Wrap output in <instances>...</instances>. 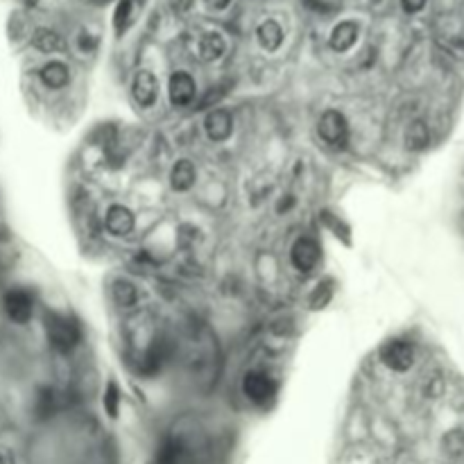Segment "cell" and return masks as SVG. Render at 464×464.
Wrapping results in <instances>:
<instances>
[{"label":"cell","mask_w":464,"mask_h":464,"mask_svg":"<svg viewBox=\"0 0 464 464\" xmlns=\"http://www.w3.org/2000/svg\"><path fill=\"white\" fill-rule=\"evenodd\" d=\"M329 299H331V283H320L317 290L313 292V297H311V306L313 308H324L326 304H329Z\"/></svg>","instance_id":"obj_22"},{"label":"cell","mask_w":464,"mask_h":464,"mask_svg":"<svg viewBox=\"0 0 464 464\" xmlns=\"http://www.w3.org/2000/svg\"><path fill=\"white\" fill-rule=\"evenodd\" d=\"M197 50H200V59H204V62H218V59L225 55L227 44L218 32H206L200 39Z\"/></svg>","instance_id":"obj_18"},{"label":"cell","mask_w":464,"mask_h":464,"mask_svg":"<svg viewBox=\"0 0 464 464\" xmlns=\"http://www.w3.org/2000/svg\"><path fill=\"white\" fill-rule=\"evenodd\" d=\"M37 3H39V0H25V5H28V7H34Z\"/></svg>","instance_id":"obj_27"},{"label":"cell","mask_w":464,"mask_h":464,"mask_svg":"<svg viewBox=\"0 0 464 464\" xmlns=\"http://www.w3.org/2000/svg\"><path fill=\"white\" fill-rule=\"evenodd\" d=\"M32 46L37 50H41V53H46V55H55V53H64L66 41L59 37L55 30L39 28V30H34V34H32Z\"/></svg>","instance_id":"obj_15"},{"label":"cell","mask_w":464,"mask_h":464,"mask_svg":"<svg viewBox=\"0 0 464 464\" xmlns=\"http://www.w3.org/2000/svg\"><path fill=\"white\" fill-rule=\"evenodd\" d=\"M322 259V249L317 245V240L302 236L295 240V245L290 247V263L292 268L302 274H311Z\"/></svg>","instance_id":"obj_4"},{"label":"cell","mask_w":464,"mask_h":464,"mask_svg":"<svg viewBox=\"0 0 464 464\" xmlns=\"http://www.w3.org/2000/svg\"><path fill=\"white\" fill-rule=\"evenodd\" d=\"M256 37H259V44L263 50H268V53H274V50H279L281 44H283V28L277 23V21H263L259 25V30H256Z\"/></svg>","instance_id":"obj_16"},{"label":"cell","mask_w":464,"mask_h":464,"mask_svg":"<svg viewBox=\"0 0 464 464\" xmlns=\"http://www.w3.org/2000/svg\"><path fill=\"white\" fill-rule=\"evenodd\" d=\"M243 394L254 406L265 408L277 397V383L265 372H247L243 378Z\"/></svg>","instance_id":"obj_3"},{"label":"cell","mask_w":464,"mask_h":464,"mask_svg":"<svg viewBox=\"0 0 464 464\" xmlns=\"http://www.w3.org/2000/svg\"><path fill=\"white\" fill-rule=\"evenodd\" d=\"M3 306H5L7 317H10L12 322L28 324L30 317H32V311H34V297L30 295L28 290L14 288L3 297Z\"/></svg>","instance_id":"obj_6"},{"label":"cell","mask_w":464,"mask_h":464,"mask_svg":"<svg viewBox=\"0 0 464 464\" xmlns=\"http://www.w3.org/2000/svg\"><path fill=\"white\" fill-rule=\"evenodd\" d=\"M168 93H170V105L173 107H188L197 96V84L188 73L177 71L170 77Z\"/></svg>","instance_id":"obj_9"},{"label":"cell","mask_w":464,"mask_h":464,"mask_svg":"<svg viewBox=\"0 0 464 464\" xmlns=\"http://www.w3.org/2000/svg\"><path fill=\"white\" fill-rule=\"evenodd\" d=\"M134 10H136L134 0H120V3H118L116 16H114V25H116V32L118 34H123L127 28H130V23L134 19Z\"/></svg>","instance_id":"obj_20"},{"label":"cell","mask_w":464,"mask_h":464,"mask_svg":"<svg viewBox=\"0 0 464 464\" xmlns=\"http://www.w3.org/2000/svg\"><path fill=\"white\" fill-rule=\"evenodd\" d=\"M39 77L48 89L59 91L71 82V71H68V66L62 62H50L39 71Z\"/></svg>","instance_id":"obj_14"},{"label":"cell","mask_w":464,"mask_h":464,"mask_svg":"<svg viewBox=\"0 0 464 464\" xmlns=\"http://www.w3.org/2000/svg\"><path fill=\"white\" fill-rule=\"evenodd\" d=\"M168 3H170V7H173L175 12L184 14V12H188V10H191L193 0H168Z\"/></svg>","instance_id":"obj_24"},{"label":"cell","mask_w":464,"mask_h":464,"mask_svg":"<svg viewBox=\"0 0 464 464\" xmlns=\"http://www.w3.org/2000/svg\"><path fill=\"white\" fill-rule=\"evenodd\" d=\"M428 141H431V132H428V125L424 120H412L406 130V148L412 152L424 150Z\"/></svg>","instance_id":"obj_19"},{"label":"cell","mask_w":464,"mask_h":464,"mask_svg":"<svg viewBox=\"0 0 464 464\" xmlns=\"http://www.w3.org/2000/svg\"><path fill=\"white\" fill-rule=\"evenodd\" d=\"M358 34H360L358 23L345 21V23H340V25H335L333 28L329 44H331V48L335 50V53H347V50H351L356 46Z\"/></svg>","instance_id":"obj_13"},{"label":"cell","mask_w":464,"mask_h":464,"mask_svg":"<svg viewBox=\"0 0 464 464\" xmlns=\"http://www.w3.org/2000/svg\"><path fill=\"white\" fill-rule=\"evenodd\" d=\"M401 5L408 14H417L426 7V0H401Z\"/></svg>","instance_id":"obj_23"},{"label":"cell","mask_w":464,"mask_h":464,"mask_svg":"<svg viewBox=\"0 0 464 464\" xmlns=\"http://www.w3.org/2000/svg\"><path fill=\"white\" fill-rule=\"evenodd\" d=\"M211 7H216V10H225V7L231 3V0H206Z\"/></svg>","instance_id":"obj_26"},{"label":"cell","mask_w":464,"mask_h":464,"mask_svg":"<svg viewBox=\"0 0 464 464\" xmlns=\"http://www.w3.org/2000/svg\"><path fill=\"white\" fill-rule=\"evenodd\" d=\"M157 464H186L188 462V446L179 437H166L154 455Z\"/></svg>","instance_id":"obj_11"},{"label":"cell","mask_w":464,"mask_h":464,"mask_svg":"<svg viewBox=\"0 0 464 464\" xmlns=\"http://www.w3.org/2000/svg\"><path fill=\"white\" fill-rule=\"evenodd\" d=\"M102 403H105V410L109 417H118V410H120V390L114 381H109L107 390H105V397H102Z\"/></svg>","instance_id":"obj_21"},{"label":"cell","mask_w":464,"mask_h":464,"mask_svg":"<svg viewBox=\"0 0 464 464\" xmlns=\"http://www.w3.org/2000/svg\"><path fill=\"white\" fill-rule=\"evenodd\" d=\"M134 225H136L134 213H132L130 209H127V206H123V204H114V206H109V209H107L105 227H107V231H109L111 236H116V238L130 236L132 231H134Z\"/></svg>","instance_id":"obj_10"},{"label":"cell","mask_w":464,"mask_h":464,"mask_svg":"<svg viewBox=\"0 0 464 464\" xmlns=\"http://www.w3.org/2000/svg\"><path fill=\"white\" fill-rule=\"evenodd\" d=\"M292 204H295V197H292V195H283V200L279 202L277 211H279V213H283V209L290 211V209H292Z\"/></svg>","instance_id":"obj_25"},{"label":"cell","mask_w":464,"mask_h":464,"mask_svg":"<svg viewBox=\"0 0 464 464\" xmlns=\"http://www.w3.org/2000/svg\"><path fill=\"white\" fill-rule=\"evenodd\" d=\"M197 179V168L193 166V161L188 159H179L173 170H170V186L177 193H188L195 186Z\"/></svg>","instance_id":"obj_12"},{"label":"cell","mask_w":464,"mask_h":464,"mask_svg":"<svg viewBox=\"0 0 464 464\" xmlns=\"http://www.w3.org/2000/svg\"><path fill=\"white\" fill-rule=\"evenodd\" d=\"M111 297L120 308H134L139 304V288L130 279H116L111 283Z\"/></svg>","instance_id":"obj_17"},{"label":"cell","mask_w":464,"mask_h":464,"mask_svg":"<svg viewBox=\"0 0 464 464\" xmlns=\"http://www.w3.org/2000/svg\"><path fill=\"white\" fill-rule=\"evenodd\" d=\"M381 360L392 372H408L415 365V349L406 340H390L381 347Z\"/></svg>","instance_id":"obj_5"},{"label":"cell","mask_w":464,"mask_h":464,"mask_svg":"<svg viewBox=\"0 0 464 464\" xmlns=\"http://www.w3.org/2000/svg\"><path fill=\"white\" fill-rule=\"evenodd\" d=\"M132 98L141 109H150L159 100V82L150 71H139L132 82Z\"/></svg>","instance_id":"obj_7"},{"label":"cell","mask_w":464,"mask_h":464,"mask_svg":"<svg viewBox=\"0 0 464 464\" xmlns=\"http://www.w3.org/2000/svg\"><path fill=\"white\" fill-rule=\"evenodd\" d=\"M317 134L322 143L331 150H345L349 143V123L347 116L338 109H329L320 116L317 123Z\"/></svg>","instance_id":"obj_2"},{"label":"cell","mask_w":464,"mask_h":464,"mask_svg":"<svg viewBox=\"0 0 464 464\" xmlns=\"http://www.w3.org/2000/svg\"><path fill=\"white\" fill-rule=\"evenodd\" d=\"M204 132L206 139L213 143H225L234 134V116L227 109H213L204 118Z\"/></svg>","instance_id":"obj_8"},{"label":"cell","mask_w":464,"mask_h":464,"mask_svg":"<svg viewBox=\"0 0 464 464\" xmlns=\"http://www.w3.org/2000/svg\"><path fill=\"white\" fill-rule=\"evenodd\" d=\"M46 331H48V342L53 349L68 354L73 351L82 340V329L73 317L62 315V313H50L46 320Z\"/></svg>","instance_id":"obj_1"}]
</instances>
